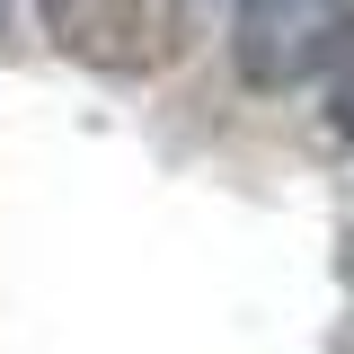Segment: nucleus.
I'll return each instance as SVG.
<instances>
[{"label":"nucleus","mask_w":354,"mask_h":354,"mask_svg":"<svg viewBox=\"0 0 354 354\" xmlns=\"http://www.w3.org/2000/svg\"><path fill=\"white\" fill-rule=\"evenodd\" d=\"M0 9H9V0H0Z\"/></svg>","instance_id":"nucleus-4"},{"label":"nucleus","mask_w":354,"mask_h":354,"mask_svg":"<svg viewBox=\"0 0 354 354\" xmlns=\"http://www.w3.org/2000/svg\"><path fill=\"white\" fill-rule=\"evenodd\" d=\"M328 124H337V142H354V53H346V71H337V106H328Z\"/></svg>","instance_id":"nucleus-3"},{"label":"nucleus","mask_w":354,"mask_h":354,"mask_svg":"<svg viewBox=\"0 0 354 354\" xmlns=\"http://www.w3.org/2000/svg\"><path fill=\"white\" fill-rule=\"evenodd\" d=\"M44 36L88 71H160L186 44V0H36Z\"/></svg>","instance_id":"nucleus-2"},{"label":"nucleus","mask_w":354,"mask_h":354,"mask_svg":"<svg viewBox=\"0 0 354 354\" xmlns=\"http://www.w3.org/2000/svg\"><path fill=\"white\" fill-rule=\"evenodd\" d=\"M346 44H354V0H239V27H230L248 88H301Z\"/></svg>","instance_id":"nucleus-1"}]
</instances>
